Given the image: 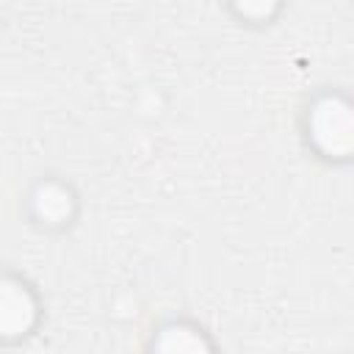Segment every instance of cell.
<instances>
[{
    "label": "cell",
    "mask_w": 354,
    "mask_h": 354,
    "mask_svg": "<svg viewBox=\"0 0 354 354\" xmlns=\"http://www.w3.org/2000/svg\"><path fill=\"white\" fill-rule=\"evenodd\" d=\"M36 304L25 285L14 279H0V335H22L30 329Z\"/></svg>",
    "instance_id": "2"
},
{
    "label": "cell",
    "mask_w": 354,
    "mask_h": 354,
    "mask_svg": "<svg viewBox=\"0 0 354 354\" xmlns=\"http://www.w3.org/2000/svg\"><path fill=\"white\" fill-rule=\"evenodd\" d=\"M310 136L315 147L329 158H346L351 152V108L340 97L321 100L310 113Z\"/></svg>",
    "instance_id": "1"
},
{
    "label": "cell",
    "mask_w": 354,
    "mask_h": 354,
    "mask_svg": "<svg viewBox=\"0 0 354 354\" xmlns=\"http://www.w3.org/2000/svg\"><path fill=\"white\" fill-rule=\"evenodd\" d=\"M155 354H210L205 337L188 326H169L155 343Z\"/></svg>",
    "instance_id": "3"
}]
</instances>
